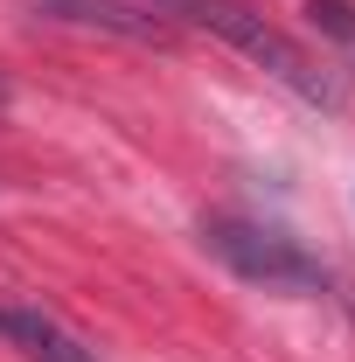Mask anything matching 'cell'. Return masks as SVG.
<instances>
[{"instance_id": "cell-2", "label": "cell", "mask_w": 355, "mask_h": 362, "mask_svg": "<svg viewBox=\"0 0 355 362\" xmlns=\"http://www.w3.org/2000/svg\"><path fill=\"white\" fill-rule=\"evenodd\" d=\"M202 244H209L237 279H251V286H265V293H320V286H327V265H320L313 251H300L286 230L251 223V216H202Z\"/></svg>"}, {"instance_id": "cell-5", "label": "cell", "mask_w": 355, "mask_h": 362, "mask_svg": "<svg viewBox=\"0 0 355 362\" xmlns=\"http://www.w3.org/2000/svg\"><path fill=\"white\" fill-rule=\"evenodd\" d=\"M307 14L334 35V42H355V0H307Z\"/></svg>"}, {"instance_id": "cell-3", "label": "cell", "mask_w": 355, "mask_h": 362, "mask_svg": "<svg viewBox=\"0 0 355 362\" xmlns=\"http://www.w3.org/2000/svg\"><path fill=\"white\" fill-rule=\"evenodd\" d=\"M56 21H77V28H105V35H126V42H153L168 49L175 42V21H161V7L146 14L133 0H42Z\"/></svg>"}, {"instance_id": "cell-4", "label": "cell", "mask_w": 355, "mask_h": 362, "mask_svg": "<svg viewBox=\"0 0 355 362\" xmlns=\"http://www.w3.org/2000/svg\"><path fill=\"white\" fill-rule=\"evenodd\" d=\"M0 334L28 362H98V349H91L84 334H70V327L56 314H42V307H0Z\"/></svg>"}, {"instance_id": "cell-1", "label": "cell", "mask_w": 355, "mask_h": 362, "mask_svg": "<svg viewBox=\"0 0 355 362\" xmlns=\"http://www.w3.org/2000/svg\"><path fill=\"white\" fill-rule=\"evenodd\" d=\"M175 14H188V21L209 28V35H223L237 56H251V63H258L265 77H279L293 98H307V105H334V77H327L286 28H272L258 7H244V0H175Z\"/></svg>"}, {"instance_id": "cell-6", "label": "cell", "mask_w": 355, "mask_h": 362, "mask_svg": "<svg viewBox=\"0 0 355 362\" xmlns=\"http://www.w3.org/2000/svg\"><path fill=\"white\" fill-rule=\"evenodd\" d=\"M0 112H7V77H0Z\"/></svg>"}]
</instances>
